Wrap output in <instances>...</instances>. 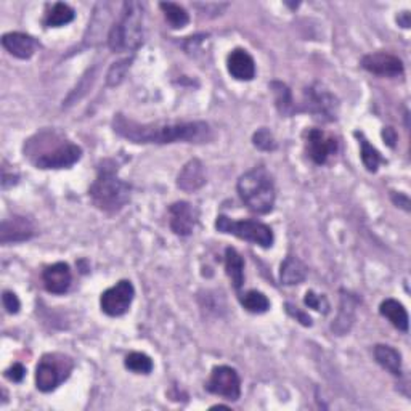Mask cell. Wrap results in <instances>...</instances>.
Masks as SVG:
<instances>
[{"mask_svg": "<svg viewBox=\"0 0 411 411\" xmlns=\"http://www.w3.org/2000/svg\"><path fill=\"white\" fill-rule=\"evenodd\" d=\"M113 129L119 137L132 143H202L211 138V129L206 123H154L140 124L137 121L125 118L124 114H116Z\"/></svg>", "mask_w": 411, "mask_h": 411, "instance_id": "1", "label": "cell"}, {"mask_svg": "<svg viewBox=\"0 0 411 411\" xmlns=\"http://www.w3.org/2000/svg\"><path fill=\"white\" fill-rule=\"evenodd\" d=\"M89 196L100 211L119 212L130 200V185L118 177V166L105 159L98 167V176L90 185Z\"/></svg>", "mask_w": 411, "mask_h": 411, "instance_id": "2", "label": "cell"}, {"mask_svg": "<svg viewBox=\"0 0 411 411\" xmlns=\"http://www.w3.org/2000/svg\"><path fill=\"white\" fill-rule=\"evenodd\" d=\"M238 195L243 202L256 214H269L275 204L274 177L265 167L259 166L243 173L238 180Z\"/></svg>", "mask_w": 411, "mask_h": 411, "instance_id": "3", "label": "cell"}, {"mask_svg": "<svg viewBox=\"0 0 411 411\" xmlns=\"http://www.w3.org/2000/svg\"><path fill=\"white\" fill-rule=\"evenodd\" d=\"M143 42V7L138 2H125L121 18L108 34V45L113 51H134Z\"/></svg>", "mask_w": 411, "mask_h": 411, "instance_id": "4", "label": "cell"}, {"mask_svg": "<svg viewBox=\"0 0 411 411\" xmlns=\"http://www.w3.org/2000/svg\"><path fill=\"white\" fill-rule=\"evenodd\" d=\"M39 138V135H37ZM40 140V138H39ZM47 143H42V140L39 142V152L27 153L29 158H31L32 164L37 167V169H66V167H71L73 164H76L78 161L82 156V149L78 145H74L71 142H55L54 147L50 148V140H45Z\"/></svg>", "mask_w": 411, "mask_h": 411, "instance_id": "5", "label": "cell"}, {"mask_svg": "<svg viewBox=\"0 0 411 411\" xmlns=\"http://www.w3.org/2000/svg\"><path fill=\"white\" fill-rule=\"evenodd\" d=\"M216 228L222 233L238 236L254 245L262 247H271L274 245V231L262 222L256 220H231L227 216H219L216 220Z\"/></svg>", "mask_w": 411, "mask_h": 411, "instance_id": "6", "label": "cell"}, {"mask_svg": "<svg viewBox=\"0 0 411 411\" xmlns=\"http://www.w3.org/2000/svg\"><path fill=\"white\" fill-rule=\"evenodd\" d=\"M73 372V360L61 354L44 355L36 369V386L40 392H51Z\"/></svg>", "mask_w": 411, "mask_h": 411, "instance_id": "7", "label": "cell"}, {"mask_svg": "<svg viewBox=\"0 0 411 411\" xmlns=\"http://www.w3.org/2000/svg\"><path fill=\"white\" fill-rule=\"evenodd\" d=\"M135 296L134 285L129 280H121L114 286L106 289L102 294V310L109 317H121L130 309L132 300Z\"/></svg>", "mask_w": 411, "mask_h": 411, "instance_id": "8", "label": "cell"}, {"mask_svg": "<svg viewBox=\"0 0 411 411\" xmlns=\"http://www.w3.org/2000/svg\"><path fill=\"white\" fill-rule=\"evenodd\" d=\"M206 389L227 400H238L241 395V381L236 369L230 367H216L207 381Z\"/></svg>", "mask_w": 411, "mask_h": 411, "instance_id": "9", "label": "cell"}, {"mask_svg": "<svg viewBox=\"0 0 411 411\" xmlns=\"http://www.w3.org/2000/svg\"><path fill=\"white\" fill-rule=\"evenodd\" d=\"M305 145L310 159L318 166L326 164L328 159L338 153L339 148L338 138L321 129H312L307 132Z\"/></svg>", "mask_w": 411, "mask_h": 411, "instance_id": "10", "label": "cell"}, {"mask_svg": "<svg viewBox=\"0 0 411 411\" xmlns=\"http://www.w3.org/2000/svg\"><path fill=\"white\" fill-rule=\"evenodd\" d=\"M305 111H310L318 119L334 121L338 118V102L323 87L314 85L305 92Z\"/></svg>", "mask_w": 411, "mask_h": 411, "instance_id": "11", "label": "cell"}, {"mask_svg": "<svg viewBox=\"0 0 411 411\" xmlns=\"http://www.w3.org/2000/svg\"><path fill=\"white\" fill-rule=\"evenodd\" d=\"M362 68L376 76L384 78H398L403 74V63L398 56L384 54H369L362 58Z\"/></svg>", "mask_w": 411, "mask_h": 411, "instance_id": "12", "label": "cell"}, {"mask_svg": "<svg viewBox=\"0 0 411 411\" xmlns=\"http://www.w3.org/2000/svg\"><path fill=\"white\" fill-rule=\"evenodd\" d=\"M171 216V228L178 236H188L193 233L198 222V211L195 209L193 204L187 201L173 202L169 207Z\"/></svg>", "mask_w": 411, "mask_h": 411, "instance_id": "13", "label": "cell"}, {"mask_svg": "<svg viewBox=\"0 0 411 411\" xmlns=\"http://www.w3.org/2000/svg\"><path fill=\"white\" fill-rule=\"evenodd\" d=\"M34 235H36V227L26 217L13 216L10 219H5L2 225H0V243L2 245L31 240Z\"/></svg>", "mask_w": 411, "mask_h": 411, "instance_id": "14", "label": "cell"}, {"mask_svg": "<svg viewBox=\"0 0 411 411\" xmlns=\"http://www.w3.org/2000/svg\"><path fill=\"white\" fill-rule=\"evenodd\" d=\"M44 286L51 294H65L71 286V269L65 262H56L44 270Z\"/></svg>", "mask_w": 411, "mask_h": 411, "instance_id": "15", "label": "cell"}, {"mask_svg": "<svg viewBox=\"0 0 411 411\" xmlns=\"http://www.w3.org/2000/svg\"><path fill=\"white\" fill-rule=\"evenodd\" d=\"M206 185V169L200 159H192L182 167L177 177V187L192 193Z\"/></svg>", "mask_w": 411, "mask_h": 411, "instance_id": "16", "label": "cell"}, {"mask_svg": "<svg viewBox=\"0 0 411 411\" xmlns=\"http://www.w3.org/2000/svg\"><path fill=\"white\" fill-rule=\"evenodd\" d=\"M2 45L10 55L20 58V60H27V58H31L37 49L36 39L23 32L4 34Z\"/></svg>", "mask_w": 411, "mask_h": 411, "instance_id": "17", "label": "cell"}, {"mask_svg": "<svg viewBox=\"0 0 411 411\" xmlns=\"http://www.w3.org/2000/svg\"><path fill=\"white\" fill-rule=\"evenodd\" d=\"M228 73L238 80H252L256 76V63L246 50L236 49L231 51L227 60Z\"/></svg>", "mask_w": 411, "mask_h": 411, "instance_id": "18", "label": "cell"}, {"mask_svg": "<svg viewBox=\"0 0 411 411\" xmlns=\"http://www.w3.org/2000/svg\"><path fill=\"white\" fill-rule=\"evenodd\" d=\"M381 315L386 317L400 331H408V314L405 307L395 299H386L379 307Z\"/></svg>", "mask_w": 411, "mask_h": 411, "instance_id": "19", "label": "cell"}, {"mask_svg": "<svg viewBox=\"0 0 411 411\" xmlns=\"http://www.w3.org/2000/svg\"><path fill=\"white\" fill-rule=\"evenodd\" d=\"M225 270H227V275L236 291H240L243 283H245V260L233 247H227V251H225Z\"/></svg>", "mask_w": 411, "mask_h": 411, "instance_id": "20", "label": "cell"}, {"mask_svg": "<svg viewBox=\"0 0 411 411\" xmlns=\"http://www.w3.org/2000/svg\"><path fill=\"white\" fill-rule=\"evenodd\" d=\"M307 276V267L302 260H299L297 257L289 256L285 262L281 264L280 270V280L283 285L293 286L302 283Z\"/></svg>", "mask_w": 411, "mask_h": 411, "instance_id": "21", "label": "cell"}, {"mask_svg": "<svg viewBox=\"0 0 411 411\" xmlns=\"http://www.w3.org/2000/svg\"><path fill=\"white\" fill-rule=\"evenodd\" d=\"M374 358L381 367L393 376L402 374V357L393 347L378 344L374 347Z\"/></svg>", "mask_w": 411, "mask_h": 411, "instance_id": "22", "label": "cell"}, {"mask_svg": "<svg viewBox=\"0 0 411 411\" xmlns=\"http://www.w3.org/2000/svg\"><path fill=\"white\" fill-rule=\"evenodd\" d=\"M355 307H357V300L345 294L343 296V302H341V312L339 317L336 323L333 325V331L338 334H344L350 329L352 321H354V314H355Z\"/></svg>", "mask_w": 411, "mask_h": 411, "instance_id": "23", "label": "cell"}, {"mask_svg": "<svg viewBox=\"0 0 411 411\" xmlns=\"http://www.w3.org/2000/svg\"><path fill=\"white\" fill-rule=\"evenodd\" d=\"M74 10L69 7L68 4H63V2H56L54 4V7H51L47 15H45L44 18V25L47 27H60V26H65L68 23H71L74 20Z\"/></svg>", "mask_w": 411, "mask_h": 411, "instance_id": "24", "label": "cell"}, {"mask_svg": "<svg viewBox=\"0 0 411 411\" xmlns=\"http://www.w3.org/2000/svg\"><path fill=\"white\" fill-rule=\"evenodd\" d=\"M270 87L275 95V105L278 108V111H280L283 116H291L294 111H296L291 90L288 89V85H285L283 82H271Z\"/></svg>", "mask_w": 411, "mask_h": 411, "instance_id": "25", "label": "cell"}, {"mask_svg": "<svg viewBox=\"0 0 411 411\" xmlns=\"http://www.w3.org/2000/svg\"><path fill=\"white\" fill-rule=\"evenodd\" d=\"M159 8L164 11V16L166 20L169 21V25L173 29H182L188 25L190 21V16L187 13V10L183 7H180L178 4H173V2H161L159 4Z\"/></svg>", "mask_w": 411, "mask_h": 411, "instance_id": "26", "label": "cell"}, {"mask_svg": "<svg viewBox=\"0 0 411 411\" xmlns=\"http://www.w3.org/2000/svg\"><path fill=\"white\" fill-rule=\"evenodd\" d=\"M243 307L251 314H264L270 309L269 297L260 291H247L240 297Z\"/></svg>", "mask_w": 411, "mask_h": 411, "instance_id": "27", "label": "cell"}, {"mask_svg": "<svg viewBox=\"0 0 411 411\" xmlns=\"http://www.w3.org/2000/svg\"><path fill=\"white\" fill-rule=\"evenodd\" d=\"M355 135L358 137V140H360L362 161H363L364 167H367L369 172H376L378 171L379 164L383 163V158H381L379 152L373 147V145H369V142L363 137V134H358V132H355Z\"/></svg>", "mask_w": 411, "mask_h": 411, "instance_id": "28", "label": "cell"}, {"mask_svg": "<svg viewBox=\"0 0 411 411\" xmlns=\"http://www.w3.org/2000/svg\"><path fill=\"white\" fill-rule=\"evenodd\" d=\"M125 368L138 374H149L153 372V360L142 352H132L125 357Z\"/></svg>", "mask_w": 411, "mask_h": 411, "instance_id": "29", "label": "cell"}, {"mask_svg": "<svg viewBox=\"0 0 411 411\" xmlns=\"http://www.w3.org/2000/svg\"><path fill=\"white\" fill-rule=\"evenodd\" d=\"M130 68V60H123V61H118L114 63V65L109 68V71L106 74V82L109 87H116L123 82L124 78H125V73L127 69Z\"/></svg>", "mask_w": 411, "mask_h": 411, "instance_id": "30", "label": "cell"}, {"mask_svg": "<svg viewBox=\"0 0 411 411\" xmlns=\"http://www.w3.org/2000/svg\"><path fill=\"white\" fill-rule=\"evenodd\" d=\"M252 142H254V147H257L259 149H262V152H274L276 148V142L274 135H271V132L269 129H259L256 134L252 137Z\"/></svg>", "mask_w": 411, "mask_h": 411, "instance_id": "31", "label": "cell"}, {"mask_svg": "<svg viewBox=\"0 0 411 411\" xmlns=\"http://www.w3.org/2000/svg\"><path fill=\"white\" fill-rule=\"evenodd\" d=\"M305 305H309L310 309H314L317 312H323V314H328L329 310V302L325 296H320V294H315L314 291H307L304 297Z\"/></svg>", "mask_w": 411, "mask_h": 411, "instance_id": "32", "label": "cell"}, {"mask_svg": "<svg viewBox=\"0 0 411 411\" xmlns=\"http://www.w3.org/2000/svg\"><path fill=\"white\" fill-rule=\"evenodd\" d=\"M2 304L5 307V310L8 312V314L11 315H15V314H18L20 312V299L18 296H16L15 293H11V291H5L4 293V296H2Z\"/></svg>", "mask_w": 411, "mask_h": 411, "instance_id": "33", "label": "cell"}, {"mask_svg": "<svg viewBox=\"0 0 411 411\" xmlns=\"http://www.w3.org/2000/svg\"><path fill=\"white\" fill-rule=\"evenodd\" d=\"M25 374H26V368L23 367L21 363H13L7 372H5V376H7L10 381H13V383H21L23 378H25Z\"/></svg>", "mask_w": 411, "mask_h": 411, "instance_id": "34", "label": "cell"}, {"mask_svg": "<svg viewBox=\"0 0 411 411\" xmlns=\"http://www.w3.org/2000/svg\"><path fill=\"white\" fill-rule=\"evenodd\" d=\"M288 314L293 315L294 318H297V320L302 323L304 326H312V318L309 315H305L304 312H300L297 307H293L291 304H288Z\"/></svg>", "mask_w": 411, "mask_h": 411, "instance_id": "35", "label": "cell"}, {"mask_svg": "<svg viewBox=\"0 0 411 411\" xmlns=\"http://www.w3.org/2000/svg\"><path fill=\"white\" fill-rule=\"evenodd\" d=\"M383 137L386 138V142L389 147H395V142H397V135H395V130L392 129V127H386L384 132H383Z\"/></svg>", "mask_w": 411, "mask_h": 411, "instance_id": "36", "label": "cell"}, {"mask_svg": "<svg viewBox=\"0 0 411 411\" xmlns=\"http://www.w3.org/2000/svg\"><path fill=\"white\" fill-rule=\"evenodd\" d=\"M397 21L400 23L403 27H410V13L408 11H403V13L397 18Z\"/></svg>", "mask_w": 411, "mask_h": 411, "instance_id": "37", "label": "cell"}]
</instances>
